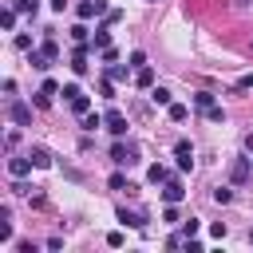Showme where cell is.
I'll return each mask as SVG.
<instances>
[{
  "instance_id": "6da1fadb",
  "label": "cell",
  "mask_w": 253,
  "mask_h": 253,
  "mask_svg": "<svg viewBox=\"0 0 253 253\" xmlns=\"http://www.w3.org/2000/svg\"><path fill=\"white\" fill-rule=\"evenodd\" d=\"M111 162H119V166H130V162H138V146L119 138V142L111 146Z\"/></svg>"
},
{
  "instance_id": "7a4b0ae2",
  "label": "cell",
  "mask_w": 253,
  "mask_h": 253,
  "mask_svg": "<svg viewBox=\"0 0 253 253\" xmlns=\"http://www.w3.org/2000/svg\"><path fill=\"white\" fill-rule=\"evenodd\" d=\"M111 8H107V0H79L75 4V16L79 20H95V16H107Z\"/></svg>"
},
{
  "instance_id": "3957f363",
  "label": "cell",
  "mask_w": 253,
  "mask_h": 253,
  "mask_svg": "<svg viewBox=\"0 0 253 253\" xmlns=\"http://www.w3.org/2000/svg\"><path fill=\"white\" fill-rule=\"evenodd\" d=\"M103 123H107V130H111L115 138H123V134H126V115H123V111H115V107H111V111L103 115Z\"/></svg>"
},
{
  "instance_id": "277c9868",
  "label": "cell",
  "mask_w": 253,
  "mask_h": 253,
  "mask_svg": "<svg viewBox=\"0 0 253 253\" xmlns=\"http://www.w3.org/2000/svg\"><path fill=\"white\" fill-rule=\"evenodd\" d=\"M8 115H12L16 126H28V123H32V107H28V103H16V99H12V103H8Z\"/></svg>"
},
{
  "instance_id": "5b68a950",
  "label": "cell",
  "mask_w": 253,
  "mask_h": 253,
  "mask_svg": "<svg viewBox=\"0 0 253 253\" xmlns=\"http://www.w3.org/2000/svg\"><path fill=\"white\" fill-rule=\"evenodd\" d=\"M174 158H178V170H190L194 166V146L182 138V142H174Z\"/></svg>"
},
{
  "instance_id": "8992f818",
  "label": "cell",
  "mask_w": 253,
  "mask_h": 253,
  "mask_svg": "<svg viewBox=\"0 0 253 253\" xmlns=\"http://www.w3.org/2000/svg\"><path fill=\"white\" fill-rule=\"evenodd\" d=\"M182 194H186V190H182V182H178V178L162 182V202H174V206H178V202H182Z\"/></svg>"
},
{
  "instance_id": "52a82bcc",
  "label": "cell",
  "mask_w": 253,
  "mask_h": 253,
  "mask_svg": "<svg viewBox=\"0 0 253 253\" xmlns=\"http://www.w3.org/2000/svg\"><path fill=\"white\" fill-rule=\"evenodd\" d=\"M32 166H36L32 158H8V174H12V178H24V174H32Z\"/></svg>"
},
{
  "instance_id": "ba28073f",
  "label": "cell",
  "mask_w": 253,
  "mask_h": 253,
  "mask_svg": "<svg viewBox=\"0 0 253 253\" xmlns=\"http://www.w3.org/2000/svg\"><path fill=\"white\" fill-rule=\"evenodd\" d=\"M91 47H95V51L111 47V24H99V28H95V40H91Z\"/></svg>"
},
{
  "instance_id": "9c48e42d",
  "label": "cell",
  "mask_w": 253,
  "mask_h": 253,
  "mask_svg": "<svg viewBox=\"0 0 253 253\" xmlns=\"http://www.w3.org/2000/svg\"><path fill=\"white\" fill-rule=\"evenodd\" d=\"M170 178H174V174H170L162 162H154V166L146 170V182H154V186H162V182H170Z\"/></svg>"
},
{
  "instance_id": "30bf717a",
  "label": "cell",
  "mask_w": 253,
  "mask_h": 253,
  "mask_svg": "<svg viewBox=\"0 0 253 253\" xmlns=\"http://www.w3.org/2000/svg\"><path fill=\"white\" fill-rule=\"evenodd\" d=\"M229 178L241 186V182H249V158H237L233 166H229Z\"/></svg>"
},
{
  "instance_id": "8fae6325",
  "label": "cell",
  "mask_w": 253,
  "mask_h": 253,
  "mask_svg": "<svg viewBox=\"0 0 253 253\" xmlns=\"http://www.w3.org/2000/svg\"><path fill=\"white\" fill-rule=\"evenodd\" d=\"M119 221H123V225H130V229H142V225H146V217H142V213H134V210H126V206L119 210Z\"/></svg>"
},
{
  "instance_id": "7c38bea8",
  "label": "cell",
  "mask_w": 253,
  "mask_h": 253,
  "mask_svg": "<svg viewBox=\"0 0 253 253\" xmlns=\"http://www.w3.org/2000/svg\"><path fill=\"white\" fill-rule=\"evenodd\" d=\"M28 158L36 162V170H47V166H51V154H47L43 146H32V150H28Z\"/></svg>"
},
{
  "instance_id": "4fadbf2b",
  "label": "cell",
  "mask_w": 253,
  "mask_h": 253,
  "mask_svg": "<svg viewBox=\"0 0 253 253\" xmlns=\"http://www.w3.org/2000/svg\"><path fill=\"white\" fill-rule=\"evenodd\" d=\"M8 237H12V210L0 206V241H8Z\"/></svg>"
},
{
  "instance_id": "5bb4252c",
  "label": "cell",
  "mask_w": 253,
  "mask_h": 253,
  "mask_svg": "<svg viewBox=\"0 0 253 253\" xmlns=\"http://www.w3.org/2000/svg\"><path fill=\"white\" fill-rule=\"evenodd\" d=\"M166 115H170V123H186V119H190V107H182V103H170V107H166Z\"/></svg>"
},
{
  "instance_id": "9a60e30c",
  "label": "cell",
  "mask_w": 253,
  "mask_h": 253,
  "mask_svg": "<svg viewBox=\"0 0 253 253\" xmlns=\"http://www.w3.org/2000/svg\"><path fill=\"white\" fill-rule=\"evenodd\" d=\"M111 190H126V194H134L138 186H134V182H126V174H119V170H115V174H111Z\"/></svg>"
},
{
  "instance_id": "2e32d148",
  "label": "cell",
  "mask_w": 253,
  "mask_h": 253,
  "mask_svg": "<svg viewBox=\"0 0 253 253\" xmlns=\"http://www.w3.org/2000/svg\"><path fill=\"white\" fill-rule=\"evenodd\" d=\"M28 63H32V67H36V71H47V67H51V63H55V59H47V55H43V51H32V55H28Z\"/></svg>"
},
{
  "instance_id": "e0dca14e",
  "label": "cell",
  "mask_w": 253,
  "mask_h": 253,
  "mask_svg": "<svg viewBox=\"0 0 253 253\" xmlns=\"http://www.w3.org/2000/svg\"><path fill=\"white\" fill-rule=\"evenodd\" d=\"M107 75H111L115 83H126V79H130V71H126L123 63H107Z\"/></svg>"
},
{
  "instance_id": "ac0fdd59",
  "label": "cell",
  "mask_w": 253,
  "mask_h": 253,
  "mask_svg": "<svg viewBox=\"0 0 253 253\" xmlns=\"http://www.w3.org/2000/svg\"><path fill=\"white\" fill-rule=\"evenodd\" d=\"M194 107H198V111H210V107H213V91H198V95H194Z\"/></svg>"
},
{
  "instance_id": "d6986e66",
  "label": "cell",
  "mask_w": 253,
  "mask_h": 253,
  "mask_svg": "<svg viewBox=\"0 0 253 253\" xmlns=\"http://www.w3.org/2000/svg\"><path fill=\"white\" fill-rule=\"evenodd\" d=\"M71 111H75V115H87V111H91V99H87V95L79 91V95L71 99Z\"/></svg>"
},
{
  "instance_id": "ffe728a7",
  "label": "cell",
  "mask_w": 253,
  "mask_h": 253,
  "mask_svg": "<svg viewBox=\"0 0 253 253\" xmlns=\"http://www.w3.org/2000/svg\"><path fill=\"white\" fill-rule=\"evenodd\" d=\"M99 126H107V123H103V115L87 111V115H83V130H99Z\"/></svg>"
},
{
  "instance_id": "44dd1931",
  "label": "cell",
  "mask_w": 253,
  "mask_h": 253,
  "mask_svg": "<svg viewBox=\"0 0 253 253\" xmlns=\"http://www.w3.org/2000/svg\"><path fill=\"white\" fill-rule=\"evenodd\" d=\"M150 99H154V103H158V107H170V103H174V99H170V91H166V87H154V91H150Z\"/></svg>"
},
{
  "instance_id": "7402d4cb",
  "label": "cell",
  "mask_w": 253,
  "mask_h": 253,
  "mask_svg": "<svg viewBox=\"0 0 253 253\" xmlns=\"http://www.w3.org/2000/svg\"><path fill=\"white\" fill-rule=\"evenodd\" d=\"M213 202H217V206H229V202H233V190H229V186H217V190H213Z\"/></svg>"
},
{
  "instance_id": "603a6c76",
  "label": "cell",
  "mask_w": 253,
  "mask_h": 253,
  "mask_svg": "<svg viewBox=\"0 0 253 253\" xmlns=\"http://www.w3.org/2000/svg\"><path fill=\"white\" fill-rule=\"evenodd\" d=\"M40 51H43L47 59H59V43H55V40H43V43H40Z\"/></svg>"
},
{
  "instance_id": "cb8c5ba5",
  "label": "cell",
  "mask_w": 253,
  "mask_h": 253,
  "mask_svg": "<svg viewBox=\"0 0 253 253\" xmlns=\"http://www.w3.org/2000/svg\"><path fill=\"white\" fill-rule=\"evenodd\" d=\"M134 83H138V87H150V83H154V71H150V67H138Z\"/></svg>"
},
{
  "instance_id": "d4e9b609",
  "label": "cell",
  "mask_w": 253,
  "mask_h": 253,
  "mask_svg": "<svg viewBox=\"0 0 253 253\" xmlns=\"http://www.w3.org/2000/svg\"><path fill=\"white\" fill-rule=\"evenodd\" d=\"M99 95H103V99H115V79H111V75H103V83H99Z\"/></svg>"
},
{
  "instance_id": "484cf974",
  "label": "cell",
  "mask_w": 253,
  "mask_h": 253,
  "mask_svg": "<svg viewBox=\"0 0 253 253\" xmlns=\"http://www.w3.org/2000/svg\"><path fill=\"white\" fill-rule=\"evenodd\" d=\"M0 24H4L8 32H12V28H16V8H4V16H0Z\"/></svg>"
},
{
  "instance_id": "4316f807",
  "label": "cell",
  "mask_w": 253,
  "mask_h": 253,
  "mask_svg": "<svg viewBox=\"0 0 253 253\" xmlns=\"http://www.w3.org/2000/svg\"><path fill=\"white\" fill-rule=\"evenodd\" d=\"M71 40H75V43H87V24H75V28H71Z\"/></svg>"
},
{
  "instance_id": "83f0119b",
  "label": "cell",
  "mask_w": 253,
  "mask_h": 253,
  "mask_svg": "<svg viewBox=\"0 0 253 253\" xmlns=\"http://www.w3.org/2000/svg\"><path fill=\"white\" fill-rule=\"evenodd\" d=\"M206 119H210V123H225V111H221V107H217V103H213V107H210V111H206Z\"/></svg>"
},
{
  "instance_id": "f1b7e54d",
  "label": "cell",
  "mask_w": 253,
  "mask_h": 253,
  "mask_svg": "<svg viewBox=\"0 0 253 253\" xmlns=\"http://www.w3.org/2000/svg\"><path fill=\"white\" fill-rule=\"evenodd\" d=\"M198 229H202V221H198V217H190V221H182V233H186V237H194Z\"/></svg>"
},
{
  "instance_id": "f546056e",
  "label": "cell",
  "mask_w": 253,
  "mask_h": 253,
  "mask_svg": "<svg viewBox=\"0 0 253 253\" xmlns=\"http://www.w3.org/2000/svg\"><path fill=\"white\" fill-rule=\"evenodd\" d=\"M162 221H170V225L178 221V210H174V202H166V210H162Z\"/></svg>"
},
{
  "instance_id": "4dcf8cb0",
  "label": "cell",
  "mask_w": 253,
  "mask_h": 253,
  "mask_svg": "<svg viewBox=\"0 0 253 253\" xmlns=\"http://www.w3.org/2000/svg\"><path fill=\"white\" fill-rule=\"evenodd\" d=\"M107 245H111V249H119V245H123V233H119V229H111V233H107Z\"/></svg>"
},
{
  "instance_id": "1f68e13d",
  "label": "cell",
  "mask_w": 253,
  "mask_h": 253,
  "mask_svg": "<svg viewBox=\"0 0 253 253\" xmlns=\"http://www.w3.org/2000/svg\"><path fill=\"white\" fill-rule=\"evenodd\" d=\"M119 20H123V12H119V8H111V12L103 16V24H119Z\"/></svg>"
},
{
  "instance_id": "d6a6232c",
  "label": "cell",
  "mask_w": 253,
  "mask_h": 253,
  "mask_svg": "<svg viewBox=\"0 0 253 253\" xmlns=\"http://www.w3.org/2000/svg\"><path fill=\"white\" fill-rule=\"evenodd\" d=\"M16 47L20 51H32V36H16Z\"/></svg>"
},
{
  "instance_id": "836d02e7",
  "label": "cell",
  "mask_w": 253,
  "mask_h": 253,
  "mask_svg": "<svg viewBox=\"0 0 253 253\" xmlns=\"http://www.w3.org/2000/svg\"><path fill=\"white\" fill-rule=\"evenodd\" d=\"M130 67H146V55L142 51H130Z\"/></svg>"
},
{
  "instance_id": "e575fe53",
  "label": "cell",
  "mask_w": 253,
  "mask_h": 253,
  "mask_svg": "<svg viewBox=\"0 0 253 253\" xmlns=\"http://www.w3.org/2000/svg\"><path fill=\"white\" fill-rule=\"evenodd\" d=\"M40 91H43V95H55V91H59V83H55V79H43V87H40Z\"/></svg>"
},
{
  "instance_id": "d590c367",
  "label": "cell",
  "mask_w": 253,
  "mask_h": 253,
  "mask_svg": "<svg viewBox=\"0 0 253 253\" xmlns=\"http://www.w3.org/2000/svg\"><path fill=\"white\" fill-rule=\"evenodd\" d=\"M75 95H79V83H67V87H63V99H67V103H71V99H75Z\"/></svg>"
},
{
  "instance_id": "8d00e7d4",
  "label": "cell",
  "mask_w": 253,
  "mask_h": 253,
  "mask_svg": "<svg viewBox=\"0 0 253 253\" xmlns=\"http://www.w3.org/2000/svg\"><path fill=\"white\" fill-rule=\"evenodd\" d=\"M36 107H43V111H47V107H51V95H43V91H36Z\"/></svg>"
},
{
  "instance_id": "74e56055",
  "label": "cell",
  "mask_w": 253,
  "mask_h": 253,
  "mask_svg": "<svg viewBox=\"0 0 253 253\" xmlns=\"http://www.w3.org/2000/svg\"><path fill=\"white\" fill-rule=\"evenodd\" d=\"M249 87H253V75H241L237 79V91H249Z\"/></svg>"
},
{
  "instance_id": "f35d334b",
  "label": "cell",
  "mask_w": 253,
  "mask_h": 253,
  "mask_svg": "<svg viewBox=\"0 0 253 253\" xmlns=\"http://www.w3.org/2000/svg\"><path fill=\"white\" fill-rule=\"evenodd\" d=\"M51 8H55V12H63V8H67V0H51Z\"/></svg>"
},
{
  "instance_id": "ab89813d",
  "label": "cell",
  "mask_w": 253,
  "mask_h": 253,
  "mask_svg": "<svg viewBox=\"0 0 253 253\" xmlns=\"http://www.w3.org/2000/svg\"><path fill=\"white\" fill-rule=\"evenodd\" d=\"M245 150H249V154H253V134H245Z\"/></svg>"
},
{
  "instance_id": "60d3db41",
  "label": "cell",
  "mask_w": 253,
  "mask_h": 253,
  "mask_svg": "<svg viewBox=\"0 0 253 253\" xmlns=\"http://www.w3.org/2000/svg\"><path fill=\"white\" fill-rule=\"evenodd\" d=\"M249 241H253V233H249Z\"/></svg>"
},
{
  "instance_id": "b9f144b4",
  "label": "cell",
  "mask_w": 253,
  "mask_h": 253,
  "mask_svg": "<svg viewBox=\"0 0 253 253\" xmlns=\"http://www.w3.org/2000/svg\"><path fill=\"white\" fill-rule=\"evenodd\" d=\"M36 4H40V0H36Z\"/></svg>"
}]
</instances>
